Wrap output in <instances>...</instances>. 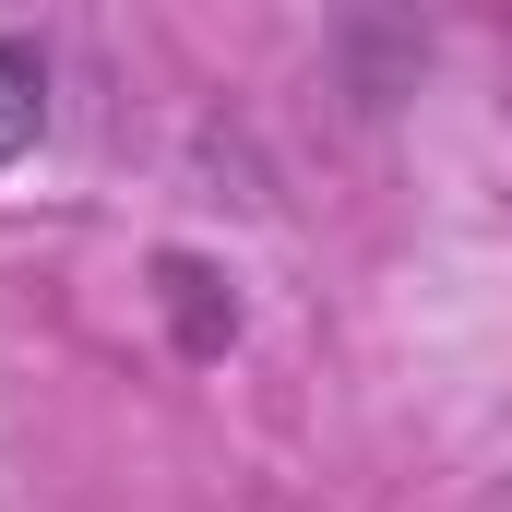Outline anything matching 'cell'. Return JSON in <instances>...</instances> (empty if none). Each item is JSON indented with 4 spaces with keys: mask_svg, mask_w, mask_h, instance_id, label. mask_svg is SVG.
Returning <instances> with one entry per match:
<instances>
[{
    "mask_svg": "<svg viewBox=\"0 0 512 512\" xmlns=\"http://www.w3.org/2000/svg\"><path fill=\"white\" fill-rule=\"evenodd\" d=\"M36 120H48V72H36V48H0V167L36 143Z\"/></svg>",
    "mask_w": 512,
    "mask_h": 512,
    "instance_id": "1",
    "label": "cell"
}]
</instances>
